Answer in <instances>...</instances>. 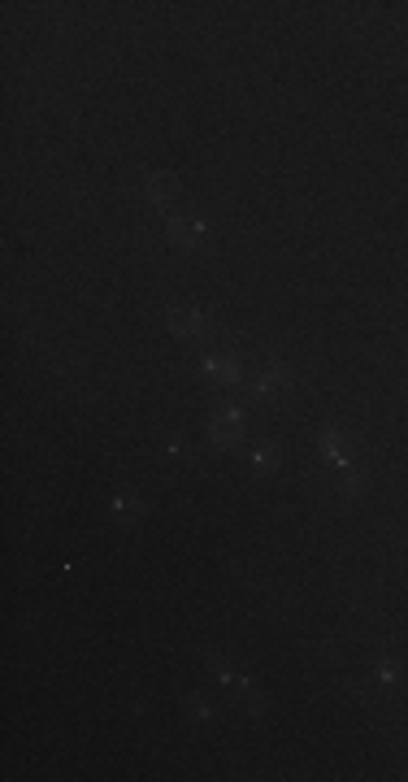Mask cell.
<instances>
[{
  "mask_svg": "<svg viewBox=\"0 0 408 782\" xmlns=\"http://www.w3.org/2000/svg\"><path fill=\"white\" fill-rule=\"evenodd\" d=\"M239 435H243V409L226 404L222 413H217V422L209 426V439H213L217 448H235V444H239Z\"/></svg>",
  "mask_w": 408,
  "mask_h": 782,
  "instance_id": "cell-1",
  "label": "cell"
},
{
  "mask_svg": "<svg viewBox=\"0 0 408 782\" xmlns=\"http://www.w3.org/2000/svg\"><path fill=\"white\" fill-rule=\"evenodd\" d=\"M166 230H170V235L179 239V243H200V239H204L200 217H196V222H183L179 213H166Z\"/></svg>",
  "mask_w": 408,
  "mask_h": 782,
  "instance_id": "cell-2",
  "label": "cell"
},
{
  "mask_svg": "<svg viewBox=\"0 0 408 782\" xmlns=\"http://www.w3.org/2000/svg\"><path fill=\"white\" fill-rule=\"evenodd\" d=\"M321 452H326V461H330V465H339V470H348V465H352V452L343 444V435H335V431L321 435Z\"/></svg>",
  "mask_w": 408,
  "mask_h": 782,
  "instance_id": "cell-3",
  "label": "cell"
},
{
  "mask_svg": "<svg viewBox=\"0 0 408 782\" xmlns=\"http://www.w3.org/2000/svg\"><path fill=\"white\" fill-rule=\"evenodd\" d=\"M166 326L179 335H204V318L200 313H179V309H166Z\"/></svg>",
  "mask_w": 408,
  "mask_h": 782,
  "instance_id": "cell-4",
  "label": "cell"
},
{
  "mask_svg": "<svg viewBox=\"0 0 408 782\" xmlns=\"http://www.w3.org/2000/svg\"><path fill=\"white\" fill-rule=\"evenodd\" d=\"M148 196H152L157 209H166V213H170V204H174V178H166V174H148Z\"/></svg>",
  "mask_w": 408,
  "mask_h": 782,
  "instance_id": "cell-5",
  "label": "cell"
},
{
  "mask_svg": "<svg viewBox=\"0 0 408 782\" xmlns=\"http://www.w3.org/2000/svg\"><path fill=\"white\" fill-rule=\"evenodd\" d=\"M204 369L217 374V378H226V382H239V378H243L239 365H235V361H222V356H204Z\"/></svg>",
  "mask_w": 408,
  "mask_h": 782,
  "instance_id": "cell-6",
  "label": "cell"
},
{
  "mask_svg": "<svg viewBox=\"0 0 408 782\" xmlns=\"http://www.w3.org/2000/svg\"><path fill=\"white\" fill-rule=\"evenodd\" d=\"M256 470H274V465H278V448H256Z\"/></svg>",
  "mask_w": 408,
  "mask_h": 782,
  "instance_id": "cell-7",
  "label": "cell"
},
{
  "mask_svg": "<svg viewBox=\"0 0 408 782\" xmlns=\"http://www.w3.org/2000/svg\"><path fill=\"white\" fill-rule=\"evenodd\" d=\"M187 713H192V717H209V704H204V699H187Z\"/></svg>",
  "mask_w": 408,
  "mask_h": 782,
  "instance_id": "cell-8",
  "label": "cell"
},
{
  "mask_svg": "<svg viewBox=\"0 0 408 782\" xmlns=\"http://www.w3.org/2000/svg\"><path fill=\"white\" fill-rule=\"evenodd\" d=\"M374 674H378V678H396V674H400V665H396V661H383V665L374 669Z\"/></svg>",
  "mask_w": 408,
  "mask_h": 782,
  "instance_id": "cell-9",
  "label": "cell"
}]
</instances>
